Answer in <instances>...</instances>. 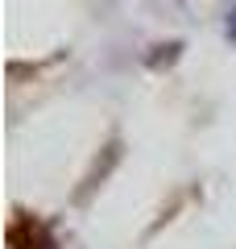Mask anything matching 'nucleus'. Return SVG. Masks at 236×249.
<instances>
[{
	"mask_svg": "<svg viewBox=\"0 0 236 249\" xmlns=\"http://www.w3.org/2000/svg\"><path fill=\"white\" fill-rule=\"evenodd\" d=\"M178 58H183V42L174 37V42H162V46H153V54H149L145 62L153 67V71H162V67H174Z\"/></svg>",
	"mask_w": 236,
	"mask_h": 249,
	"instance_id": "f257e3e1",
	"label": "nucleus"
},
{
	"mask_svg": "<svg viewBox=\"0 0 236 249\" xmlns=\"http://www.w3.org/2000/svg\"><path fill=\"white\" fill-rule=\"evenodd\" d=\"M116 162H120V142H112V145L104 150V162H96V170L87 175V187H100V178H104L108 170L116 166Z\"/></svg>",
	"mask_w": 236,
	"mask_h": 249,
	"instance_id": "f03ea898",
	"label": "nucleus"
},
{
	"mask_svg": "<svg viewBox=\"0 0 236 249\" xmlns=\"http://www.w3.org/2000/svg\"><path fill=\"white\" fill-rule=\"evenodd\" d=\"M224 37L236 46V0L228 4V13H224Z\"/></svg>",
	"mask_w": 236,
	"mask_h": 249,
	"instance_id": "7ed1b4c3",
	"label": "nucleus"
}]
</instances>
